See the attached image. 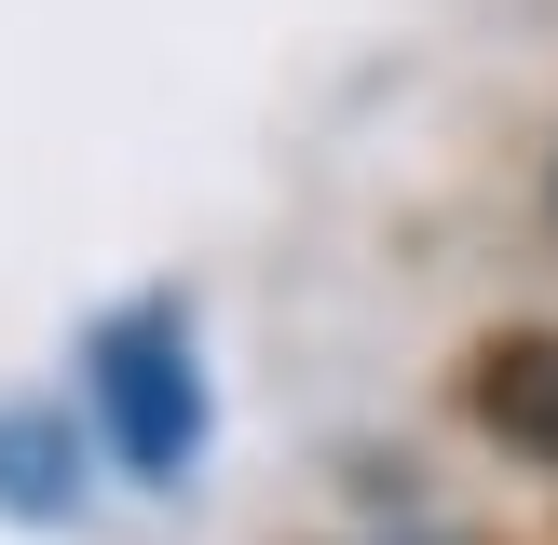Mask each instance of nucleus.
Wrapping results in <instances>:
<instances>
[{
  "instance_id": "f257e3e1",
  "label": "nucleus",
  "mask_w": 558,
  "mask_h": 545,
  "mask_svg": "<svg viewBox=\"0 0 558 545\" xmlns=\"http://www.w3.org/2000/svg\"><path fill=\"white\" fill-rule=\"evenodd\" d=\"M82 396H96L123 477L178 491L191 463H205V354H191V314H178V300H123V314L82 341Z\"/></svg>"
},
{
  "instance_id": "f03ea898",
  "label": "nucleus",
  "mask_w": 558,
  "mask_h": 545,
  "mask_svg": "<svg viewBox=\"0 0 558 545\" xmlns=\"http://www.w3.org/2000/svg\"><path fill=\"white\" fill-rule=\"evenodd\" d=\"M477 423L505 436V450L558 463V341H505V354H477Z\"/></svg>"
},
{
  "instance_id": "7ed1b4c3",
  "label": "nucleus",
  "mask_w": 558,
  "mask_h": 545,
  "mask_svg": "<svg viewBox=\"0 0 558 545\" xmlns=\"http://www.w3.org/2000/svg\"><path fill=\"white\" fill-rule=\"evenodd\" d=\"M69 505H82L69 409H0V518H69Z\"/></svg>"
}]
</instances>
